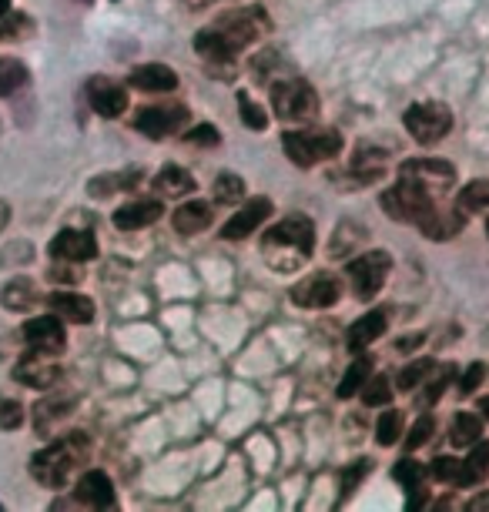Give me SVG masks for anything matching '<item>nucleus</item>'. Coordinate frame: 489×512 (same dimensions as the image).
Here are the masks:
<instances>
[{
    "label": "nucleus",
    "instance_id": "obj_1",
    "mask_svg": "<svg viewBox=\"0 0 489 512\" xmlns=\"http://www.w3.org/2000/svg\"><path fill=\"white\" fill-rule=\"evenodd\" d=\"M91 442L84 432H74V436H67L61 442H54V446L41 449L37 456L31 459V472L34 479L41 482V486H51V489H61L67 476L74 472V466L88 456Z\"/></svg>",
    "mask_w": 489,
    "mask_h": 512
},
{
    "label": "nucleus",
    "instance_id": "obj_2",
    "mask_svg": "<svg viewBox=\"0 0 489 512\" xmlns=\"http://www.w3.org/2000/svg\"><path fill=\"white\" fill-rule=\"evenodd\" d=\"M312 248H315V228L305 215H292V218L278 221L262 238V251L268 262H275L278 255H292V262L299 265L312 255Z\"/></svg>",
    "mask_w": 489,
    "mask_h": 512
},
{
    "label": "nucleus",
    "instance_id": "obj_3",
    "mask_svg": "<svg viewBox=\"0 0 489 512\" xmlns=\"http://www.w3.org/2000/svg\"><path fill=\"white\" fill-rule=\"evenodd\" d=\"M282 144L292 164L315 168L319 161H332L342 151V134L335 128H305V131H289Z\"/></svg>",
    "mask_w": 489,
    "mask_h": 512
},
{
    "label": "nucleus",
    "instance_id": "obj_4",
    "mask_svg": "<svg viewBox=\"0 0 489 512\" xmlns=\"http://www.w3.org/2000/svg\"><path fill=\"white\" fill-rule=\"evenodd\" d=\"M212 27L235 47V51H245L248 44L258 41V37L272 34V17H268L262 7H242V11L222 14Z\"/></svg>",
    "mask_w": 489,
    "mask_h": 512
},
{
    "label": "nucleus",
    "instance_id": "obj_5",
    "mask_svg": "<svg viewBox=\"0 0 489 512\" xmlns=\"http://www.w3.org/2000/svg\"><path fill=\"white\" fill-rule=\"evenodd\" d=\"M272 108L282 121H312L315 111H319V98H315L312 84L299 81V77H289V81H275L272 84Z\"/></svg>",
    "mask_w": 489,
    "mask_h": 512
},
{
    "label": "nucleus",
    "instance_id": "obj_6",
    "mask_svg": "<svg viewBox=\"0 0 489 512\" xmlns=\"http://www.w3.org/2000/svg\"><path fill=\"white\" fill-rule=\"evenodd\" d=\"M389 268H392V258L389 251H362V255H356L349 262V282H352V292H356L359 298H372L382 292V285H386L389 278Z\"/></svg>",
    "mask_w": 489,
    "mask_h": 512
},
{
    "label": "nucleus",
    "instance_id": "obj_7",
    "mask_svg": "<svg viewBox=\"0 0 489 512\" xmlns=\"http://www.w3.org/2000/svg\"><path fill=\"white\" fill-rule=\"evenodd\" d=\"M406 128L416 141L433 144L449 134V128H453V114H449L446 104H439V101H419L406 111Z\"/></svg>",
    "mask_w": 489,
    "mask_h": 512
},
{
    "label": "nucleus",
    "instance_id": "obj_8",
    "mask_svg": "<svg viewBox=\"0 0 489 512\" xmlns=\"http://www.w3.org/2000/svg\"><path fill=\"white\" fill-rule=\"evenodd\" d=\"M399 178L416 181L419 188L439 195V191H446L456 181V171H453V164L443 161V158H409L399 168Z\"/></svg>",
    "mask_w": 489,
    "mask_h": 512
},
{
    "label": "nucleus",
    "instance_id": "obj_9",
    "mask_svg": "<svg viewBox=\"0 0 489 512\" xmlns=\"http://www.w3.org/2000/svg\"><path fill=\"white\" fill-rule=\"evenodd\" d=\"M339 295H342L339 278H332L325 272L302 278V282L292 288V302L302 305V308H329V305L339 302Z\"/></svg>",
    "mask_w": 489,
    "mask_h": 512
},
{
    "label": "nucleus",
    "instance_id": "obj_10",
    "mask_svg": "<svg viewBox=\"0 0 489 512\" xmlns=\"http://www.w3.org/2000/svg\"><path fill=\"white\" fill-rule=\"evenodd\" d=\"M24 342L31 345V352H47V355H57L64 349V325H61V315H41V318H31L24 328Z\"/></svg>",
    "mask_w": 489,
    "mask_h": 512
},
{
    "label": "nucleus",
    "instance_id": "obj_11",
    "mask_svg": "<svg viewBox=\"0 0 489 512\" xmlns=\"http://www.w3.org/2000/svg\"><path fill=\"white\" fill-rule=\"evenodd\" d=\"M51 255L57 262H91L98 255V241H94L91 231H78V228H64L61 235H54L51 241Z\"/></svg>",
    "mask_w": 489,
    "mask_h": 512
},
{
    "label": "nucleus",
    "instance_id": "obj_12",
    "mask_svg": "<svg viewBox=\"0 0 489 512\" xmlns=\"http://www.w3.org/2000/svg\"><path fill=\"white\" fill-rule=\"evenodd\" d=\"M185 118H188V111L181 108V104H161V108L138 111V118H134V128L158 141V138H165V134L178 131Z\"/></svg>",
    "mask_w": 489,
    "mask_h": 512
},
{
    "label": "nucleus",
    "instance_id": "obj_13",
    "mask_svg": "<svg viewBox=\"0 0 489 512\" xmlns=\"http://www.w3.org/2000/svg\"><path fill=\"white\" fill-rule=\"evenodd\" d=\"M88 101L101 118H121L128 111V91L114 84L111 77H91L88 81Z\"/></svg>",
    "mask_w": 489,
    "mask_h": 512
},
{
    "label": "nucleus",
    "instance_id": "obj_14",
    "mask_svg": "<svg viewBox=\"0 0 489 512\" xmlns=\"http://www.w3.org/2000/svg\"><path fill=\"white\" fill-rule=\"evenodd\" d=\"M14 379L31 385V389H51V385L61 382V365L54 362V355L47 352H34L14 369Z\"/></svg>",
    "mask_w": 489,
    "mask_h": 512
},
{
    "label": "nucleus",
    "instance_id": "obj_15",
    "mask_svg": "<svg viewBox=\"0 0 489 512\" xmlns=\"http://www.w3.org/2000/svg\"><path fill=\"white\" fill-rule=\"evenodd\" d=\"M268 218H272V201H268V198H252V201H245V208L238 211V215L222 228V238H228V241L248 238L258 225H265Z\"/></svg>",
    "mask_w": 489,
    "mask_h": 512
},
{
    "label": "nucleus",
    "instance_id": "obj_16",
    "mask_svg": "<svg viewBox=\"0 0 489 512\" xmlns=\"http://www.w3.org/2000/svg\"><path fill=\"white\" fill-rule=\"evenodd\" d=\"M195 51H198V57L205 61L208 67H225V74H232L235 71V57H238V51L232 44L225 41L222 34L215 31V27H205L198 37H195Z\"/></svg>",
    "mask_w": 489,
    "mask_h": 512
},
{
    "label": "nucleus",
    "instance_id": "obj_17",
    "mask_svg": "<svg viewBox=\"0 0 489 512\" xmlns=\"http://www.w3.org/2000/svg\"><path fill=\"white\" fill-rule=\"evenodd\" d=\"M165 215V205L158 198H138V201H128L124 208L114 211V225L121 231H138V228H148Z\"/></svg>",
    "mask_w": 489,
    "mask_h": 512
},
{
    "label": "nucleus",
    "instance_id": "obj_18",
    "mask_svg": "<svg viewBox=\"0 0 489 512\" xmlns=\"http://www.w3.org/2000/svg\"><path fill=\"white\" fill-rule=\"evenodd\" d=\"M128 84L138 91H148V94H168L178 88V74L171 71L168 64H141L131 71Z\"/></svg>",
    "mask_w": 489,
    "mask_h": 512
},
{
    "label": "nucleus",
    "instance_id": "obj_19",
    "mask_svg": "<svg viewBox=\"0 0 489 512\" xmlns=\"http://www.w3.org/2000/svg\"><path fill=\"white\" fill-rule=\"evenodd\" d=\"M78 502H84V506H91V509H108L114 506V486H111V479L104 476L101 469H91V472H84V476L78 479Z\"/></svg>",
    "mask_w": 489,
    "mask_h": 512
},
{
    "label": "nucleus",
    "instance_id": "obj_20",
    "mask_svg": "<svg viewBox=\"0 0 489 512\" xmlns=\"http://www.w3.org/2000/svg\"><path fill=\"white\" fill-rule=\"evenodd\" d=\"M54 315H61V322H74V325H84L94 318V302L88 295H74V292H57L47 298Z\"/></svg>",
    "mask_w": 489,
    "mask_h": 512
},
{
    "label": "nucleus",
    "instance_id": "obj_21",
    "mask_svg": "<svg viewBox=\"0 0 489 512\" xmlns=\"http://www.w3.org/2000/svg\"><path fill=\"white\" fill-rule=\"evenodd\" d=\"M141 185V171H108V175H98V178H91V185H88V195L91 198H114V195H121V191H131V188H138Z\"/></svg>",
    "mask_w": 489,
    "mask_h": 512
},
{
    "label": "nucleus",
    "instance_id": "obj_22",
    "mask_svg": "<svg viewBox=\"0 0 489 512\" xmlns=\"http://www.w3.org/2000/svg\"><path fill=\"white\" fill-rule=\"evenodd\" d=\"M195 191V178L188 175L181 164H165L155 178V195L158 198H185Z\"/></svg>",
    "mask_w": 489,
    "mask_h": 512
},
{
    "label": "nucleus",
    "instance_id": "obj_23",
    "mask_svg": "<svg viewBox=\"0 0 489 512\" xmlns=\"http://www.w3.org/2000/svg\"><path fill=\"white\" fill-rule=\"evenodd\" d=\"M212 225V205L208 201H188L175 211V228L178 235H201Z\"/></svg>",
    "mask_w": 489,
    "mask_h": 512
},
{
    "label": "nucleus",
    "instance_id": "obj_24",
    "mask_svg": "<svg viewBox=\"0 0 489 512\" xmlns=\"http://www.w3.org/2000/svg\"><path fill=\"white\" fill-rule=\"evenodd\" d=\"M382 332H386V312L362 315L359 322H352V328H349V349L352 352H362L366 345L376 342Z\"/></svg>",
    "mask_w": 489,
    "mask_h": 512
},
{
    "label": "nucleus",
    "instance_id": "obj_25",
    "mask_svg": "<svg viewBox=\"0 0 489 512\" xmlns=\"http://www.w3.org/2000/svg\"><path fill=\"white\" fill-rule=\"evenodd\" d=\"M0 302H4L7 312H27V308L37 305V288L31 278H14L11 285H4Z\"/></svg>",
    "mask_w": 489,
    "mask_h": 512
},
{
    "label": "nucleus",
    "instance_id": "obj_26",
    "mask_svg": "<svg viewBox=\"0 0 489 512\" xmlns=\"http://www.w3.org/2000/svg\"><path fill=\"white\" fill-rule=\"evenodd\" d=\"M483 436V419L473 412H459L453 419V429H449V439H453V446L466 449V446H476V439Z\"/></svg>",
    "mask_w": 489,
    "mask_h": 512
},
{
    "label": "nucleus",
    "instance_id": "obj_27",
    "mask_svg": "<svg viewBox=\"0 0 489 512\" xmlns=\"http://www.w3.org/2000/svg\"><path fill=\"white\" fill-rule=\"evenodd\" d=\"M27 67L17 57H0V98H11L14 91H21L27 84Z\"/></svg>",
    "mask_w": 489,
    "mask_h": 512
},
{
    "label": "nucleus",
    "instance_id": "obj_28",
    "mask_svg": "<svg viewBox=\"0 0 489 512\" xmlns=\"http://www.w3.org/2000/svg\"><path fill=\"white\" fill-rule=\"evenodd\" d=\"M456 208L463 215H473V211H489V181H469V185L459 191Z\"/></svg>",
    "mask_w": 489,
    "mask_h": 512
},
{
    "label": "nucleus",
    "instance_id": "obj_29",
    "mask_svg": "<svg viewBox=\"0 0 489 512\" xmlns=\"http://www.w3.org/2000/svg\"><path fill=\"white\" fill-rule=\"evenodd\" d=\"M372 375V362L362 355V359H356L345 369L342 382H339V399H352L356 392H362V385H366V379Z\"/></svg>",
    "mask_w": 489,
    "mask_h": 512
},
{
    "label": "nucleus",
    "instance_id": "obj_30",
    "mask_svg": "<svg viewBox=\"0 0 489 512\" xmlns=\"http://www.w3.org/2000/svg\"><path fill=\"white\" fill-rule=\"evenodd\" d=\"M71 409H74V399H71V395H61V399H47V402H41V405L34 409L37 429L47 432V425H51V422H61L64 415H71Z\"/></svg>",
    "mask_w": 489,
    "mask_h": 512
},
{
    "label": "nucleus",
    "instance_id": "obj_31",
    "mask_svg": "<svg viewBox=\"0 0 489 512\" xmlns=\"http://www.w3.org/2000/svg\"><path fill=\"white\" fill-rule=\"evenodd\" d=\"M212 195H215V201H222V205H235V201L245 198V181L232 175V171H225V175L215 178Z\"/></svg>",
    "mask_w": 489,
    "mask_h": 512
},
{
    "label": "nucleus",
    "instance_id": "obj_32",
    "mask_svg": "<svg viewBox=\"0 0 489 512\" xmlns=\"http://www.w3.org/2000/svg\"><path fill=\"white\" fill-rule=\"evenodd\" d=\"M429 372H433V359H416V362H409L406 369L399 372V389L402 392H412V389H419L426 379H429Z\"/></svg>",
    "mask_w": 489,
    "mask_h": 512
},
{
    "label": "nucleus",
    "instance_id": "obj_33",
    "mask_svg": "<svg viewBox=\"0 0 489 512\" xmlns=\"http://www.w3.org/2000/svg\"><path fill=\"white\" fill-rule=\"evenodd\" d=\"M31 31H34V24L27 21L24 14L7 11L4 17H0V37H4V41H21V37H27Z\"/></svg>",
    "mask_w": 489,
    "mask_h": 512
},
{
    "label": "nucleus",
    "instance_id": "obj_34",
    "mask_svg": "<svg viewBox=\"0 0 489 512\" xmlns=\"http://www.w3.org/2000/svg\"><path fill=\"white\" fill-rule=\"evenodd\" d=\"M399 432H402V415L399 412H382L379 422H376V439L379 446H396L399 442Z\"/></svg>",
    "mask_w": 489,
    "mask_h": 512
},
{
    "label": "nucleus",
    "instance_id": "obj_35",
    "mask_svg": "<svg viewBox=\"0 0 489 512\" xmlns=\"http://www.w3.org/2000/svg\"><path fill=\"white\" fill-rule=\"evenodd\" d=\"M392 399L389 379L386 375H369L366 385H362V402L366 405H386Z\"/></svg>",
    "mask_w": 489,
    "mask_h": 512
},
{
    "label": "nucleus",
    "instance_id": "obj_36",
    "mask_svg": "<svg viewBox=\"0 0 489 512\" xmlns=\"http://www.w3.org/2000/svg\"><path fill=\"white\" fill-rule=\"evenodd\" d=\"M238 111H242V121L248 124L252 131H265L268 128V118H265V111L258 108V104L248 98V94L242 91L238 94Z\"/></svg>",
    "mask_w": 489,
    "mask_h": 512
},
{
    "label": "nucleus",
    "instance_id": "obj_37",
    "mask_svg": "<svg viewBox=\"0 0 489 512\" xmlns=\"http://www.w3.org/2000/svg\"><path fill=\"white\" fill-rule=\"evenodd\" d=\"M24 425V405L17 399H0V429L14 432Z\"/></svg>",
    "mask_w": 489,
    "mask_h": 512
},
{
    "label": "nucleus",
    "instance_id": "obj_38",
    "mask_svg": "<svg viewBox=\"0 0 489 512\" xmlns=\"http://www.w3.org/2000/svg\"><path fill=\"white\" fill-rule=\"evenodd\" d=\"M433 432H436V422L429 419V415H423L416 425L409 429V436H406V449L412 452V449H419V446H426L429 439H433Z\"/></svg>",
    "mask_w": 489,
    "mask_h": 512
},
{
    "label": "nucleus",
    "instance_id": "obj_39",
    "mask_svg": "<svg viewBox=\"0 0 489 512\" xmlns=\"http://www.w3.org/2000/svg\"><path fill=\"white\" fill-rule=\"evenodd\" d=\"M278 54L275 51H265V54H258L255 61H252V71H255V77L258 81H272V74L278 71Z\"/></svg>",
    "mask_w": 489,
    "mask_h": 512
},
{
    "label": "nucleus",
    "instance_id": "obj_40",
    "mask_svg": "<svg viewBox=\"0 0 489 512\" xmlns=\"http://www.w3.org/2000/svg\"><path fill=\"white\" fill-rule=\"evenodd\" d=\"M362 238H366L362 231H352L349 225H342V228H339V238L332 241V255H335V258L349 255V245H356V241H362Z\"/></svg>",
    "mask_w": 489,
    "mask_h": 512
},
{
    "label": "nucleus",
    "instance_id": "obj_41",
    "mask_svg": "<svg viewBox=\"0 0 489 512\" xmlns=\"http://www.w3.org/2000/svg\"><path fill=\"white\" fill-rule=\"evenodd\" d=\"M188 141L191 144H222V134H218V128H212V124H195V128L188 131Z\"/></svg>",
    "mask_w": 489,
    "mask_h": 512
},
{
    "label": "nucleus",
    "instance_id": "obj_42",
    "mask_svg": "<svg viewBox=\"0 0 489 512\" xmlns=\"http://www.w3.org/2000/svg\"><path fill=\"white\" fill-rule=\"evenodd\" d=\"M419 462H412V459H399L396 462V469H392V476H396L399 482H406V486L416 489V482H419Z\"/></svg>",
    "mask_w": 489,
    "mask_h": 512
},
{
    "label": "nucleus",
    "instance_id": "obj_43",
    "mask_svg": "<svg viewBox=\"0 0 489 512\" xmlns=\"http://www.w3.org/2000/svg\"><path fill=\"white\" fill-rule=\"evenodd\" d=\"M453 369H443V372H439V379L436 382H423V385H429V389H426V395H423V405H429V402H436L439 399V395H443L446 392V385L449 382H453Z\"/></svg>",
    "mask_w": 489,
    "mask_h": 512
},
{
    "label": "nucleus",
    "instance_id": "obj_44",
    "mask_svg": "<svg viewBox=\"0 0 489 512\" xmlns=\"http://www.w3.org/2000/svg\"><path fill=\"white\" fill-rule=\"evenodd\" d=\"M483 375H486V369H483L479 362H476V365H469L466 375L459 379V395H473V392H476V385L483 382Z\"/></svg>",
    "mask_w": 489,
    "mask_h": 512
},
{
    "label": "nucleus",
    "instance_id": "obj_45",
    "mask_svg": "<svg viewBox=\"0 0 489 512\" xmlns=\"http://www.w3.org/2000/svg\"><path fill=\"white\" fill-rule=\"evenodd\" d=\"M466 466L473 469L479 479H483V476H486V466H489V446H476V449H473V456L466 459Z\"/></svg>",
    "mask_w": 489,
    "mask_h": 512
},
{
    "label": "nucleus",
    "instance_id": "obj_46",
    "mask_svg": "<svg viewBox=\"0 0 489 512\" xmlns=\"http://www.w3.org/2000/svg\"><path fill=\"white\" fill-rule=\"evenodd\" d=\"M369 472V459H362V462H356V469H349L342 476V492H349V489H356L359 486V479L366 476Z\"/></svg>",
    "mask_w": 489,
    "mask_h": 512
},
{
    "label": "nucleus",
    "instance_id": "obj_47",
    "mask_svg": "<svg viewBox=\"0 0 489 512\" xmlns=\"http://www.w3.org/2000/svg\"><path fill=\"white\" fill-rule=\"evenodd\" d=\"M419 342H423V335H412V338H399V342H396V345H399V349H402V352H409V349H416V345H419Z\"/></svg>",
    "mask_w": 489,
    "mask_h": 512
},
{
    "label": "nucleus",
    "instance_id": "obj_48",
    "mask_svg": "<svg viewBox=\"0 0 489 512\" xmlns=\"http://www.w3.org/2000/svg\"><path fill=\"white\" fill-rule=\"evenodd\" d=\"M7 221H11V205H7V201L0 198V231H4Z\"/></svg>",
    "mask_w": 489,
    "mask_h": 512
},
{
    "label": "nucleus",
    "instance_id": "obj_49",
    "mask_svg": "<svg viewBox=\"0 0 489 512\" xmlns=\"http://www.w3.org/2000/svg\"><path fill=\"white\" fill-rule=\"evenodd\" d=\"M479 412H483L486 419H489V395H486V399H479Z\"/></svg>",
    "mask_w": 489,
    "mask_h": 512
},
{
    "label": "nucleus",
    "instance_id": "obj_50",
    "mask_svg": "<svg viewBox=\"0 0 489 512\" xmlns=\"http://www.w3.org/2000/svg\"><path fill=\"white\" fill-rule=\"evenodd\" d=\"M7 11H11V0H0V17H4Z\"/></svg>",
    "mask_w": 489,
    "mask_h": 512
},
{
    "label": "nucleus",
    "instance_id": "obj_51",
    "mask_svg": "<svg viewBox=\"0 0 489 512\" xmlns=\"http://www.w3.org/2000/svg\"><path fill=\"white\" fill-rule=\"evenodd\" d=\"M188 4H195V7H201V4H215V0H188Z\"/></svg>",
    "mask_w": 489,
    "mask_h": 512
},
{
    "label": "nucleus",
    "instance_id": "obj_52",
    "mask_svg": "<svg viewBox=\"0 0 489 512\" xmlns=\"http://www.w3.org/2000/svg\"><path fill=\"white\" fill-rule=\"evenodd\" d=\"M84 4H91V0H84Z\"/></svg>",
    "mask_w": 489,
    "mask_h": 512
}]
</instances>
